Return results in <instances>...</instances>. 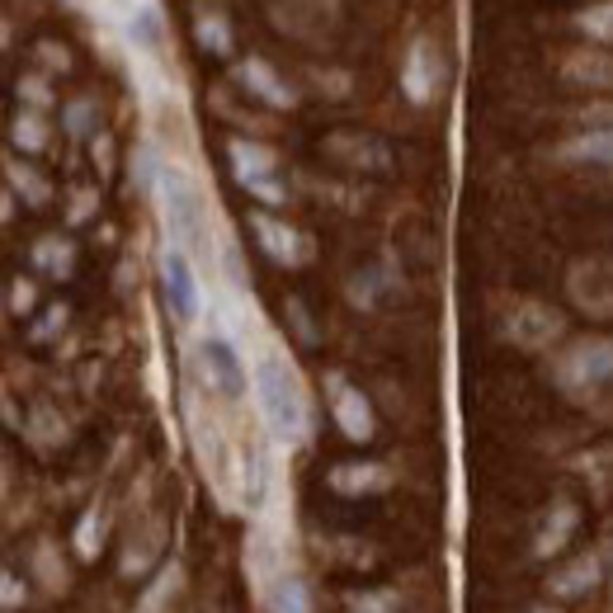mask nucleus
<instances>
[{
    "label": "nucleus",
    "mask_w": 613,
    "mask_h": 613,
    "mask_svg": "<svg viewBox=\"0 0 613 613\" xmlns=\"http://www.w3.org/2000/svg\"><path fill=\"white\" fill-rule=\"evenodd\" d=\"M265 613H307L303 581H278L274 590H265Z\"/></svg>",
    "instance_id": "obj_9"
},
{
    "label": "nucleus",
    "mask_w": 613,
    "mask_h": 613,
    "mask_svg": "<svg viewBox=\"0 0 613 613\" xmlns=\"http://www.w3.org/2000/svg\"><path fill=\"white\" fill-rule=\"evenodd\" d=\"M571 529H575V510H571V505H557L552 519L542 524V533H538V542H533V552H538V557L562 552V548H567V538H571Z\"/></svg>",
    "instance_id": "obj_5"
},
{
    "label": "nucleus",
    "mask_w": 613,
    "mask_h": 613,
    "mask_svg": "<svg viewBox=\"0 0 613 613\" xmlns=\"http://www.w3.org/2000/svg\"><path fill=\"white\" fill-rule=\"evenodd\" d=\"M199 359H203V373L213 378V388L226 397H241L245 392V368L236 359V349L226 340H203L199 345Z\"/></svg>",
    "instance_id": "obj_4"
},
{
    "label": "nucleus",
    "mask_w": 613,
    "mask_h": 613,
    "mask_svg": "<svg viewBox=\"0 0 613 613\" xmlns=\"http://www.w3.org/2000/svg\"><path fill=\"white\" fill-rule=\"evenodd\" d=\"M594 581H600V562H594V557H581V562H571L562 575H552V590L562 594V600H575V594H585Z\"/></svg>",
    "instance_id": "obj_6"
},
{
    "label": "nucleus",
    "mask_w": 613,
    "mask_h": 613,
    "mask_svg": "<svg viewBox=\"0 0 613 613\" xmlns=\"http://www.w3.org/2000/svg\"><path fill=\"white\" fill-rule=\"evenodd\" d=\"M175 585H180V567H166L161 575H156V585L147 590V600L137 604V613H156V609H161V604L170 600V590H175Z\"/></svg>",
    "instance_id": "obj_11"
},
{
    "label": "nucleus",
    "mask_w": 613,
    "mask_h": 613,
    "mask_svg": "<svg viewBox=\"0 0 613 613\" xmlns=\"http://www.w3.org/2000/svg\"><path fill=\"white\" fill-rule=\"evenodd\" d=\"M571 156H590V161H613V133H590L571 147Z\"/></svg>",
    "instance_id": "obj_13"
},
{
    "label": "nucleus",
    "mask_w": 613,
    "mask_h": 613,
    "mask_svg": "<svg viewBox=\"0 0 613 613\" xmlns=\"http://www.w3.org/2000/svg\"><path fill=\"white\" fill-rule=\"evenodd\" d=\"M20 604V581H14V575H6V609H14Z\"/></svg>",
    "instance_id": "obj_15"
},
{
    "label": "nucleus",
    "mask_w": 613,
    "mask_h": 613,
    "mask_svg": "<svg viewBox=\"0 0 613 613\" xmlns=\"http://www.w3.org/2000/svg\"><path fill=\"white\" fill-rule=\"evenodd\" d=\"M76 548H81V557H95V515L81 524V533H76Z\"/></svg>",
    "instance_id": "obj_14"
},
{
    "label": "nucleus",
    "mask_w": 613,
    "mask_h": 613,
    "mask_svg": "<svg viewBox=\"0 0 613 613\" xmlns=\"http://www.w3.org/2000/svg\"><path fill=\"white\" fill-rule=\"evenodd\" d=\"M255 392H260V411L274 425V434L284 440H297L307 425V406H303V392H297V378L284 359H260L255 368Z\"/></svg>",
    "instance_id": "obj_1"
},
{
    "label": "nucleus",
    "mask_w": 613,
    "mask_h": 613,
    "mask_svg": "<svg viewBox=\"0 0 613 613\" xmlns=\"http://www.w3.org/2000/svg\"><path fill=\"white\" fill-rule=\"evenodd\" d=\"M336 490H382L388 477H382V467H340L336 477H330Z\"/></svg>",
    "instance_id": "obj_10"
},
{
    "label": "nucleus",
    "mask_w": 613,
    "mask_h": 613,
    "mask_svg": "<svg viewBox=\"0 0 613 613\" xmlns=\"http://www.w3.org/2000/svg\"><path fill=\"white\" fill-rule=\"evenodd\" d=\"M557 321L552 311H542V307H524V317H519V326H515V336L524 340V345H542V340H552L557 336Z\"/></svg>",
    "instance_id": "obj_7"
},
{
    "label": "nucleus",
    "mask_w": 613,
    "mask_h": 613,
    "mask_svg": "<svg viewBox=\"0 0 613 613\" xmlns=\"http://www.w3.org/2000/svg\"><path fill=\"white\" fill-rule=\"evenodd\" d=\"M161 274H166L170 311H175L180 321H194V317H199V278H194V265H189V255L180 251V245H175V251H166Z\"/></svg>",
    "instance_id": "obj_2"
},
{
    "label": "nucleus",
    "mask_w": 613,
    "mask_h": 613,
    "mask_svg": "<svg viewBox=\"0 0 613 613\" xmlns=\"http://www.w3.org/2000/svg\"><path fill=\"white\" fill-rule=\"evenodd\" d=\"M255 232L265 236V245L278 255V260H293V232H284V226H274L269 218H255Z\"/></svg>",
    "instance_id": "obj_12"
},
{
    "label": "nucleus",
    "mask_w": 613,
    "mask_h": 613,
    "mask_svg": "<svg viewBox=\"0 0 613 613\" xmlns=\"http://www.w3.org/2000/svg\"><path fill=\"white\" fill-rule=\"evenodd\" d=\"M609 373H613V345L609 340H594V345H581L567 359L562 382H567V388H600Z\"/></svg>",
    "instance_id": "obj_3"
},
{
    "label": "nucleus",
    "mask_w": 613,
    "mask_h": 613,
    "mask_svg": "<svg viewBox=\"0 0 613 613\" xmlns=\"http://www.w3.org/2000/svg\"><path fill=\"white\" fill-rule=\"evenodd\" d=\"M336 415H340V425H345L349 440H368V434H373V420H368V406H363V401H359L355 392H340Z\"/></svg>",
    "instance_id": "obj_8"
}]
</instances>
